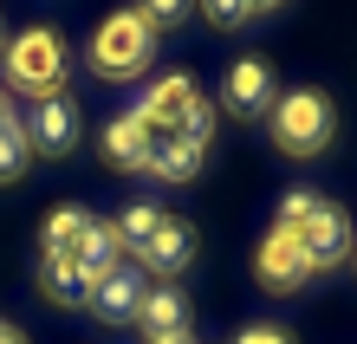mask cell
<instances>
[{
    "instance_id": "6da1fadb",
    "label": "cell",
    "mask_w": 357,
    "mask_h": 344,
    "mask_svg": "<svg viewBox=\"0 0 357 344\" xmlns=\"http://www.w3.org/2000/svg\"><path fill=\"white\" fill-rule=\"evenodd\" d=\"M266 130H273V143H280L286 156L312 163V156L331 149V137H338V104H331L325 91H312V84H299V91H286L266 111Z\"/></svg>"
},
{
    "instance_id": "7a4b0ae2",
    "label": "cell",
    "mask_w": 357,
    "mask_h": 344,
    "mask_svg": "<svg viewBox=\"0 0 357 344\" xmlns=\"http://www.w3.org/2000/svg\"><path fill=\"white\" fill-rule=\"evenodd\" d=\"M7 91L20 98H59L66 91V72H72V52H66V39H59L52 27H26V33H13L7 39Z\"/></svg>"
},
{
    "instance_id": "3957f363",
    "label": "cell",
    "mask_w": 357,
    "mask_h": 344,
    "mask_svg": "<svg viewBox=\"0 0 357 344\" xmlns=\"http://www.w3.org/2000/svg\"><path fill=\"white\" fill-rule=\"evenodd\" d=\"M150 52H156V33H150V20H143L137 7L111 13V20L91 33V72H98V78H111V84L137 78L143 66H150Z\"/></svg>"
},
{
    "instance_id": "277c9868",
    "label": "cell",
    "mask_w": 357,
    "mask_h": 344,
    "mask_svg": "<svg viewBox=\"0 0 357 344\" xmlns=\"http://www.w3.org/2000/svg\"><path fill=\"white\" fill-rule=\"evenodd\" d=\"M20 130H26V149L33 156H72L78 137H85V117H78V104L59 91V98H39L26 117H20Z\"/></svg>"
},
{
    "instance_id": "5b68a950",
    "label": "cell",
    "mask_w": 357,
    "mask_h": 344,
    "mask_svg": "<svg viewBox=\"0 0 357 344\" xmlns=\"http://www.w3.org/2000/svg\"><path fill=\"white\" fill-rule=\"evenodd\" d=\"M195 111H202V91H195L188 72H162L150 91H143V104H137V117L150 124L156 137H182L188 124H195Z\"/></svg>"
},
{
    "instance_id": "8992f818",
    "label": "cell",
    "mask_w": 357,
    "mask_h": 344,
    "mask_svg": "<svg viewBox=\"0 0 357 344\" xmlns=\"http://www.w3.org/2000/svg\"><path fill=\"white\" fill-rule=\"evenodd\" d=\"M292 241H299V253H305V267H312V273H325V267L351 260V214H344L338 202H319Z\"/></svg>"
},
{
    "instance_id": "52a82bcc",
    "label": "cell",
    "mask_w": 357,
    "mask_h": 344,
    "mask_svg": "<svg viewBox=\"0 0 357 344\" xmlns=\"http://www.w3.org/2000/svg\"><path fill=\"white\" fill-rule=\"evenodd\" d=\"M221 104L234 117H266L273 104H280V78H273V66H266V59H234L227 78H221Z\"/></svg>"
},
{
    "instance_id": "ba28073f",
    "label": "cell",
    "mask_w": 357,
    "mask_h": 344,
    "mask_svg": "<svg viewBox=\"0 0 357 344\" xmlns=\"http://www.w3.org/2000/svg\"><path fill=\"white\" fill-rule=\"evenodd\" d=\"M98 149H104V163H111V169H123V176H150L156 130H150V124H143L137 111H123V117H111V124H104Z\"/></svg>"
},
{
    "instance_id": "9c48e42d",
    "label": "cell",
    "mask_w": 357,
    "mask_h": 344,
    "mask_svg": "<svg viewBox=\"0 0 357 344\" xmlns=\"http://www.w3.org/2000/svg\"><path fill=\"white\" fill-rule=\"evenodd\" d=\"M188 260H195V227H188L182 214H162V227L150 234V247L137 253V273L176 279V273H188Z\"/></svg>"
},
{
    "instance_id": "30bf717a",
    "label": "cell",
    "mask_w": 357,
    "mask_h": 344,
    "mask_svg": "<svg viewBox=\"0 0 357 344\" xmlns=\"http://www.w3.org/2000/svg\"><path fill=\"white\" fill-rule=\"evenodd\" d=\"M254 279H260L266 292H299L305 279H312L299 241H292V234H266V241L254 247Z\"/></svg>"
},
{
    "instance_id": "8fae6325",
    "label": "cell",
    "mask_w": 357,
    "mask_h": 344,
    "mask_svg": "<svg viewBox=\"0 0 357 344\" xmlns=\"http://www.w3.org/2000/svg\"><path fill=\"white\" fill-rule=\"evenodd\" d=\"M143 292H150V279H143L137 267H117V273H104L91 286V312L104 318V325H137Z\"/></svg>"
},
{
    "instance_id": "7c38bea8",
    "label": "cell",
    "mask_w": 357,
    "mask_h": 344,
    "mask_svg": "<svg viewBox=\"0 0 357 344\" xmlns=\"http://www.w3.org/2000/svg\"><path fill=\"white\" fill-rule=\"evenodd\" d=\"M85 227H91V208H78V202L46 208V221H39V253H46V260H72L78 241H85Z\"/></svg>"
},
{
    "instance_id": "4fadbf2b",
    "label": "cell",
    "mask_w": 357,
    "mask_h": 344,
    "mask_svg": "<svg viewBox=\"0 0 357 344\" xmlns=\"http://www.w3.org/2000/svg\"><path fill=\"white\" fill-rule=\"evenodd\" d=\"M202 163H208V143L202 137H156L150 176H162V182H195Z\"/></svg>"
},
{
    "instance_id": "5bb4252c",
    "label": "cell",
    "mask_w": 357,
    "mask_h": 344,
    "mask_svg": "<svg viewBox=\"0 0 357 344\" xmlns=\"http://www.w3.org/2000/svg\"><path fill=\"white\" fill-rule=\"evenodd\" d=\"M72 260L85 267V279H91V286H98L104 273H117V267H123V241H117V227L91 214V227H85V241H78V253H72Z\"/></svg>"
},
{
    "instance_id": "9a60e30c",
    "label": "cell",
    "mask_w": 357,
    "mask_h": 344,
    "mask_svg": "<svg viewBox=\"0 0 357 344\" xmlns=\"http://www.w3.org/2000/svg\"><path fill=\"white\" fill-rule=\"evenodd\" d=\"M39 299H52V306H91V279L78 260H46L39 253Z\"/></svg>"
},
{
    "instance_id": "2e32d148",
    "label": "cell",
    "mask_w": 357,
    "mask_h": 344,
    "mask_svg": "<svg viewBox=\"0 0 357 344\" xmlns=\"http://www.w3.org/2000/svg\"><path fill=\"white\" fill-rule=\"evenodd\" d=\"M137 325L150 331V338H162V331H188V292H182V286H150V292H143Z\"/></svg>"
},
{
    "instance_id": "e0dca14e",
    "label": "cell",
    "mask_w": 357,
    "mask_h": 344,
    "mask_svg": "<svg viewBox=\"0 0 357 344\" xmlns=\"http://www.w3.org/2000/svg\"><path fill=\"white\" fill-rule=\"evenodd\" d=\"M111 227H117L123 253H143V247H150V234L162 227V208H156V202H130V208H123V214H117Z\"/></svg>"
},
{
    "instance_id": "ac0fdd59",
    "label": "cell",
    "mask_w": 357,
    "mask_h": 344,
    "mask_svg": "<svg viewBox=\"0 0 357 344\" xmlns=\"http://www.w3.org/2000/svg\"><path fill=\"white\" fill-rule=\"evenodd\" d=\"M26 163H33L26 130H20V117H7V124H0V182H20V176H26Z\"/></svg>"
},
{
    "instance_id": "d6986e66",
    "label": "cell",
    "mask_w": 357,
    "mask_h": 344,
    "mask_svg": "<svg viewBox=\"0 0 357 344\" xmlns=\"http://www.w3.org/2000/svg\"><path fill=\"white\" fill-rule=\"evenodd\" d=\"M319 202H325V195H312V188H286V195H280V214H273V234H299L305 214L319 208Z\"/></svg>"
},
{
    "instance_id": "ffe728a7",
    "label": "cell",
    "mask_w": 357,
    "mask_h": 344,
    "mask_svg": "<svg viewBox=\"0 0 357 344\" xmlns=\"http://www.w3.org/2000/svg\"><path fill=\"white\" fill-rule=\"evenodd\" d=\"M137 13L150 20V33H162V27H182L195 13V0H137Z\"/></svg>"
},
{
    "instance_id": "44dd1931",
    "label": "cell",
    "mask_w": 357,
    "mask_h": 344,
    "mask_svg": "<svg viewBox=\"0 0 357 344\" xmlns=\"http://www.w3.org/2000/svg\"><path fill=\"white\" fill-rule=\"evenodd\" d=\"M195 7L215 20V27H247V20H254V0H195Z\"/></svg>"
},
{
    "instance_id": "7402d4cb",
    "label": "cell",
    "mask_w": 357,
    "mask_h": 344,
    "mask_svg": "<svg viewBox=\"0 0 357 344\" xmlns=\"http://www.w3.org/2000/svg\"><path fill=\"white\" fill-rule=\"evenodd\" d=\"M234 344H292V331L286 325H241Z\"/></svg>"
},
{
    "instance_id": "603a6c76",
    "label": "cell",
    "mask_w": 357,
    "mask_h": 344,
    "mask_svg": "<svg viewBox=\"0 0 357 344\" xmlns=\"http://www.w3.org/2000/svg\"><path fill=\"white\" fill-rule=\"evenodd\" d=\"M0 344H26V331H20V325H7V318H0Z\"/></svg>"
},
{
    "instance_id": "cb8c5ba5",
    "label": "cell",
    "mask_w": 357,
    "mask_h": 344,
    "mask_svg": "<svg viewBox=\"0 0 357 344\" xmlns=\"http://www.w3.org/2000/svg\"><path fill=\"white\" fill-rule=\"evenodd\" d=\"M143 344H195L188 331H162V338H143Z\"/></svg>"
},
{
    "instance_id": "d4e9b609",
    "label": "cell",
    "mask_w": 357,
    "mask_h": 344,
    "mask_svg": "<svg viewBox=\"0 0 357 344\" xmlns=\"http://www.w3.org/2000/svg\"><path fill=\"white\" fill-rule=\"evenodd\" d=\"M7 117H13V104H7V98H0V124H7Z\"/></svg>"
},
{
    "instance_id": "484cf974",
    "label": "cell",
    "mask_w": 357,
    "mask_h": 344,
    "mask_svg": "<svg viewBox=\"0 0 357 344\" xmlns=\"http://www.w3.org/2000/svg\"><path fill=\"white\" fill-rule=\"evenodd\" d=\"M0 52H7V20H0Z\"/></svg>"
},
{
    "instance_id": "4316f807",
    "label": "cell",
    "mask_w": 357,
    "mask_h": 344,
    "mask_svg": "<svg viewBox=\"0 0 357 344\" xmlns=\"http://www.w3.org/2000/svg\"><path fill=\"white\" fill-rule=\"evenodd\" d=\"M260 7H280V0H254V13H260Z\"/></svg>"
},
{
    "instance_id": "83f0119b",
    "label": "cell",
    "mask_w": 357,
    "mask_h": 344,
    "mask_svg": "<svg viewBox=\"0 0 357 344\" xmlns=\"http://www.w3.org/2000/svg\"><path fill=\"white\" fill-rule=\"evenodd\" d=\"M351 260H357V247H351Z\"/></svg>"
}]
</instances>
